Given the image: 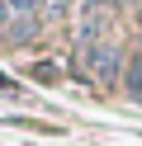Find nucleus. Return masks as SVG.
Instances as JSON below:
<instances>
[{
	"mask_svg": "<svg viewBox=\"0 0 142 146\" xmlns=\"http://www.w3.org/2000/svg\"><path fill=\"white\" fill-rule=\"evenodd\" d=\"M118 47H104V42H100V47H90V66H95V76H100L104 80V85H114V80H118Z\"/></svg>",
	"mask_w": 142,
	"mask_h": 146,
	"instance_id": "f257e3e1",
	"label": "nucleus"
},
{
	"mask_svg": "<svg viewBox=\"0 0 142 146\" xmlns=\"http://www.w3.org/2000/svg\"><path fill=\"white\" fill-rule=\"evenodd\" d=\"M85 5H90V10H100V5H104V0H85Z\"/></svg>",
	"mask_w": 142,
	"mask_h": 146,
	"instance_id": "423d86ee",
	"label": "nucleus"
},
{
	"mask_svg": "<svg viewBox=\"0 0 142 146\" xmlns=\"http://www.w3.org/2000/svg\"><path fill=\"white\" fill-rule=\"evenodd\" d=\"M128 94L142 99V57H133V66H128Z\"/></svg>",
	"mask_w": 142,
	"mask_h": 146,
	"instance_id": "f03ea898",
	"label": "nucleus"
},
{
	"mask_svg": "<svg viewBox=\"0 0 142 146\" xmlns=\"http://www.w3.org/2000/svg\"><path fill=\"white\" fill-rule=\"evenodd\" d=\"M5 19H9V5H5V0H0V24H5Z\"/></svg>",
	"mask_w": 142,
	"mask_h": 146,
	"instance_id": "39448f33",
	"label": "nucleus"
},
{
	"mask_svg": "<svg viewBox=\"0 0 142 146\" xmlns=\"http://www.w3.org/2000/svg\"><path fill=\"white\" fill-rule=\"evenodd\" d=\"M5 5H9V10H19V14H38L47 0H5Z\"/></svg>",
	"mask_w": 142,
	"mask_h": 146,
	"instance_id": "7ed1b4c3",
	"label": "nucleus"
},
{
	"mask_svg": "<svg viewBox=\"0 0 142 146\" xmlns=\"http://www.w3.org/2000/svg\"><path fill=\"white\" fill-rule=\"evenodd\" d=\"M33 76H38V80H57V66H47V61H43V66H33Z\"/></svg>",
	"mask_w": 142,
	"mask_h": 146,
	"instance_id": "20e7f679",
	"label": "nucleus"
}]
</instances>
